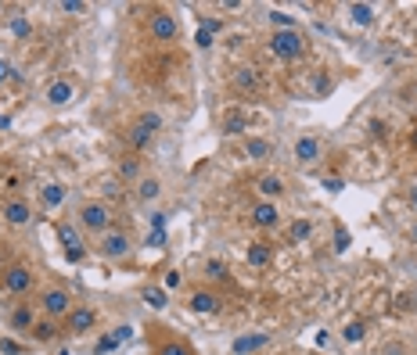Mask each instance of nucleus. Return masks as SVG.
<instances>
[{
    "label": "nucleus",
    "mask_w": 417,
    "mask_h": 355,
    "mask_svg": "<svg viewBox=\"0 0 417 355\" xmlns=\"http://www.w3.org/2000/svg\"><path fill=\"white\" fill-rule=\"evenodd\" d=\"M36 309H40V316H47V319H61V323H65V316L76 309L72 290H69V287H61V284L43 287V290H40V298H36Z\"/></svg>",
    "instance_id": "nucleus-1"
},
{
    "label": "nucleus",
    "mask_w": 417,
    "mask_h": 355,
    "mask_svg": "<svg viewBox=\"0 0 417 355\" xmlns=\"http://www.w3.org/2000/svg\"><path fill=\"white\" fill-rule=\"evenodd\" d=\"M94 251L101 258H108V262H122V258H130V251H133V233L126 230V226H111V230H105L98 237Z\"/></svg>",
    "instance_id": "nucleus-2"
},
{
    "label": "nucleus",
    "mask_w": 417,
    "mask_h": 355,
    "mask_svg": "<svg viewBox=\"0 0 417 355\" xmlns=\"http://www.w3.org/2000/svg\"><path fill=\"white\" fill-rule=\"evenodd\" d=\"M33 284H36V273H33V266H25V262H8L4 269H0V290L11 295V298L29 295Z\"/></svg>",
    "instance_id": "nucleus-3"
},
{
    "label": "nucleus",
    "mask_w": 417,
    "mask_h": 355,
    "mask_svg": "<svg viewBox=\"0 0 417 355\" xmlns=\"http://www.w3.org/2000/svg\"><path fill=\"white\" fill-rule=\"evenodd\" d=\"M266 47H270V54L281 58V61H295V58L306 54V40H302L299 29H281V32L274 29L270 32V40H266Z\"/></svg>",
    "instance_id": "nucleus-4"
},
{
    "label": "nucleus",
    "mask_w": 417,
    "mask_h": 355,
    "mask_svg": "<svg viewBox=\"0 0 417 355\" xmlns=\"http://www.w3.org/2000/svg\"><path fill=\"white\" fill-rule=\"evenodd\" d=\"M76 222L83 226L87 233H98L101 237L105 230H111V208L105 201H83V205H79Z\"/></svg>",
    "instance_id": "nucleus-5"
},
{
    "label": "nucleus",
    "mask_w": 417,
    "mask_h": 355,
    "mask_svg": "<svg viewBox=\"0 0 417 355\" xmlns=\"http://www.w3.org/2000/svg\"><path fill=\"white\" fill-rule=\"evenodd\" d=\"M98 309L94 305H76V309L65 316V334H72V337H87L90 330H98Z\"/></svg>",
    "instance_id": "nucleus-6"
},
{
    "label": "nucleus",
    "mask_w": 417,
    "mask_h": 355,
    "mask_svg": "<svg viewBox=\"0 0 417 355\" xmlns=\"http://www.w3.org/2000/svg\"><path fill=\"white\" fill-rule=\"evenodd\" d=\"M58 240H61V251H65V262H83L87 258V244L83 237H79V230L72 222H58Z\"/></svg>",
    "instance_id": "nucleus-7"
},
{
    "label": "nucleus",
    "mask_w": 417,
    "mask_h": 355,
    "mask_svg": "<svg viewBox=\"0 0 417 355\" xmlns=\"http://www.w3.org/2000/svg\"><path fill=\"white\" fill-rule=\"evenodd\" d=\"M148 32H151V40H155V43H173L176 36H180V25H176V19H173L169 11H151Z\"/></svg>",
    "instance_id": "nucleus-8"
},
{
    "label": "nucleus",
    "mask_w": 417,
    "mask_h": 355,
    "mask_svg": "<svg viewBox=\"0 0 417 355\" xmlns=\"http://www.w3.org/2000/svg\"><path fill=\"white\" fill-rule=\"evenodd\" d=\"M0 216H4L8 226H29L33 205H29L25 198H19V194H11V198H4V205H0Z\"/></svg>",
    "instance_id": "nucleus-9"
},
{
    "label": "nucleus",
    "mask_w": 417,
    "mask_h": 355,
    "mask_svg": "<svg viewBox=\"0 0 417 355\" xmlns=\"http://www.w3.org/2000/svg\"><path fill=\"white\" fill-rule=\"evenodd\" d=\"M320 158H324V140L313 137V133H302L295 140V161L299 165H313V161H320Z\"/></svg>",
    "instance_id": "nucleus-10"
},
{
    "label": "nucleus",
    "mask_w": 417,
    "mask_h": 355,
    "mask_svg": "<svg viewBox=\"0 0 417 355\" xmlns=\"http://www.w3.org/2000/svg\"><path fill=\"white\" fill-rule=\"evenodd\" d=\"M187 305H191V312H198V316H216L223 309V298L216 295V290H208V287H198Z\"/></svg>",
    "instance_id": "nucleus-11"
},
{
    "label": "nucleus",
    "mask_w": 417,
    "mask_h": 355,
    "mask_svg": "<svg viewBox=\"0 0 417 355\" xmlns=\"http://www.w3.org/2000/svg\"><path fill=\"white\" fill-rule=\"evenodd\" d=\"M61 334H65V323H61V319H47V316H40L33 323V330H29V337H33L36 345H51V341H58Z\"/></svg>",
    "instance_id": "nucleus-12"
},
{
    "label": "nucleus",
    "mask_w": 417,
    "mask_h": 355,
    "mask_svg": "<svg viewBox=\"0 0 417 355\" xmlns=\"http://www.w3.org/2000/svg\"><path fill=\"white\" fill-rule=\"evenodd\" d=\"M231 83H234V90H237V93H259L263 76H259V69H252V65H237Z\"/></svg>",
    "instance_id": "nucleus-13"
},
{
    "label": "nucleus",
    "mask_w": 417,
    "mask_h": 355,
    "mask_svg": "<svg viewBox=\"0 0 417 355\" xmlns=\"http://www.w3.org/2000/svg\"><path fill=\"white\" fill-rule=\"evenodd\" d=\"M33 323H36V309H33V305H25V301H19L8 312V327L19 330V334H29V330H33Z\"/></svg>",
    "instance_id": "nucleus-14"
},
{
    "label": "nucleus",
    "mask_w": 417,
    "mask_h": 355,
    "mask_svg": "<svg viewBox=\"0 0 417 355\" xmlns=\"http://www.w3.org/2000/svg\"><path fill=\"white\" fill-rule=\"evenodd\" d=\"M255 194H259V201H274L284 194V180L277 172H263V176H255Z\"/></svg>",
    "instance_id": "nucleus-15"
},
{
    "label": "nucleus",
    "mask_w": 417,
    "mask_h": 355,
    "mask_svg": "<svg viewBox=\"0 0 417 355\" xmlns=\"http://www.w3.org/2000/svg\"><path fill=\"white\" fill-rule=\"evenodd\" d=\"M252 222L259 226V230H274V226L281 222V212L274 201H255L252 205Z\"/></svg>",
    "instance_id": "nucleus-16"
},
{
    "label": "nucleus",
    "mask_w": 417,
    "mask_h": 355,
    "mask_svg": "<svg viewBox=\"0 0 417 355\" xmlns=\"http://www.w3.org/2000/svg\"><path fill=\"white\" fill-rule=\"evenodd\" d=\"M43 97H47V104H51V108H65L72 97H76V87L69 83V79H54V83L47 87Z\"/></svg>",
    "instance_id": "nucleus-17"
},
{
    "label": "nucleus",
    "mask_w": 417,
    "mask_h": 355,
    "mask_svg": "<svg viewBox=\"0 0 417 355\" xmlns=\"http://www.w3.org/2000/svg\"><path fill=\"white\" fill-rule=\"evenodd\" d=\"M266 345H270V334H266V330H259V334H242V337L231 345V352H234V355H252V352H259V348H266Z\"/></svg>",
    "instance_id": "nucleus-18"
},
{
    "label": "nucleus",
    "mask_w": 417,
    "mask_h": 355,
    "mask_svg": "<svg viewBox=\"0 0 417 355\" xmlns=\"http://www.w3.org/2000/svg\"><path fill=\"white\" fill-rule=\"evenodd\" d=\"M270 258H274V248H270L266 240H252V244L245 248V262H248L252 269H266Z\"/></svg>",
    "instance_id": "nucleus-19"
},
{
    "label": "nucleus",
    "mask_w": 417,
    "mask_h": 355,
    "mask_svg": "<svg viewBox=\"0 0 417 355\" xmlns=\"http://www.w3.org/2000/svg\"><path fill=\"white\" fill-rule=\"evenodd\" d=\"M345 19H349L352 25H360V29L374 25V4H363V0H356V4L345 8Z\"/></svg>",
    "instance_id": "nucleus-20"
},
{
    "label": "nucleus",
    "mask_w": 417,
    "mask_h": 355,
    "mask_svg": "<svg viewBox=\"0 0 417 355\" xmlns=\"http://www.w3.org/2000/svg\"><path fill=\"white\" fill-rule=\"evenodd\" d=\"M245 158H252V161L274 158V144H270L266 137H248V140H245Z\"/></svg>",
    "instance_id": "nucleus-21"
},
{
    "label": "nucleus",
    "mask_w": 417,
    "mask_h": 355,
    "mask_svg": "<svg viewBox=\"0 0 417 355\" xmlns=\"http://www.w3.org/2000/svg\"><path fill=\"white\" fill-rule=\"evenodd\" d=\"M137 198L140 201H158L162 198V180H158V176H140L137 180Z\"/></svg>",
    "instance_id": "nucleus-22"
},
{
    "label": "nucleus",
    "mask_w": 417,
    "mask_h": 355,
    "mask_svg": "<svg viewBox=\"0 0 417 355\" xmlns=\"http://www.w3.org/2000/svg\"><path fill=\"white\" fill-rule=\"evenodd\" d=\"M40 201H43V208H61L65 205V187L61 183H43L40 187Z\"/></svg>",
    "instance_id": "nucleus-23"
},
{
    "label": "nucleus",
    "mask_w": 417,
    "mask_h": 355,
    "mask_svg": "<svg viewBox=\"0 0 417 355\" xmlns=\"http://www.w3.org/2000/svg\"><path fill=\"white\" fill-rule=\"evenodd\" d=\"M151 140H155V133H148V129H144V126H137V122H133L130 129H126V144H130L133 151H144Z\"/></svg>",
    "instance_id": "nucleus-24"
},
{
    "label": "nucleus",
    "mask_w": 417,
    "mask_h": 355,
    "mask_svg": "<svg viewBox=\"0 0 417 355\" xmlns=\"http://www.w3.org/2000/svg\"><path fill=\"white\" fill-rule=\"evenodd\" d=\"M119 180H126V183H137L140 180V158L137 154H126L122 161H119Z\"/></svg>",
    "instance_id": "nucleus-25"
},
{
    "label": "nucleus",
    "mask_w": 417,
    "mask_h": 355,
    "mask_svg": "<svg viewBox=\"0 0 417 355\" xmlns=\"http://www.w3.org/2000/svg\"><path fill=\"white\" fill-rule=\"evenodd\" d=\"M288 237H292L295 240V244H306V240L313 237V222L306 219V216H299L292 226H288Z\"/></svg>",
    "instance_id": "nucleus-26"
},
{
    "label": "nucleus",
    "mask_w": 417,
    "mask_h": 355,
    "mask_svg": "<svg viewBox=\"0 0 417 355\" xmlns=\"http://www.w3.org/2000/svg\"><path fill=\"white\" fill-rule=\"evenodd\" d=\"M363 337H367V323L363 319H349L345 327H342V341L345 345H360Z\"/></svg>",
    "instance_id": "nucleus-27"
},
{
    "label": "nucleus",
    "mask_w": 417,
    "mask_h": 355,
    "mask_svg": "<svg viewBox=\"0 0 417 355\" xmlns=\"http://www.w3.org/2000/svg\"><path fill=\"white\" fill-rule=\"evenodd\" d=\"M242 129H245V115H242L237 108H231L227 115H223V133L234 137V133H242Z\"/></svg>",
    "instance_id": "nucleus-28"
},
{
    "label": "nucleus",
    "mask_w": 417,
    "mask_h": 355,
    "mask_svg": "<svg viewBox=\"0 0 417 355\" xmlns=\"http://www.w3.org/2000/svg\"><path fill=\"white\" fill-rule=\"evenodd\" d=\"M144 301H148L155 312H162L166 305H169V298H166V290H162V287H144Z\"/></svg>",
    "instance_id": "nucleus-29"
},
{
    "label": "nucleus",
    "mask_w": 417,
    "mask_h": 355,
    "mask_svg": "<svg viewBox=\"0 0 417 355\" xmlns=\"http://www.w3.org/2000/svg\"><path fill=\"white\" fill-rule=\"evenodd\" d=\"M8 32H11V36H19V40H25L29 32H33V25H29L22 14H11V19H8Z\"/></svg>",
    "instance_id": "nucleus-30"
},
{
    "label": "nucleus",
    "mask_w": 417,
    "mask_h": 355,
    "mask_svg": "<svg viewBox=\"0 0 417 355\" xmlns=\"http://www.w3.org/2000/svg\"><path fill=\"white\" fill-rule=\"evenodd\" d=\"M155 355H195V352H191L184 341H176V337H169V341H162V345H158V352Z\"/></svg>",
    "instance_id": "nucleus-31"
},
{
    "label": "nucleus",
    "mask_w": 417,
    "mask_h": 355,
    "mask_svg": "<svg viewBox=\"0 0 417 355\" xmlns=\"http://www.w3.org/2000/svg\"><path fill=\"white\" fill-rule=\"evenodd\" d=\"M205 273H208V280H216V284H223V280L231 277V273H227V266H223L220 258H208V262H205Z\"/></svg>",
    "instance_id": "nucleus-32"
},
{
    "label": "nucleus",
    "mask_w": 417,
    "mask_h": 355,
    "mask_svg": "<svg viewBox=\"0 0 417 355\" xmlns=\"http://www.w3.org/2000/svg\"><path fill=\"white\" fill-rule=\"evenodd\" d=\"M137 126H144L148 133H158L162 129V115L158 111H144V115H137Z\"/></svg>",
    "instance_id": "nucleus-33"
},
{
    "label": "nucleus",
    "mask_w": 417,
    "mask_h": 355,
    "mask_svg": "<svg viewBox=\"0 0 417 355\" xmlns=\"http://www.w3.org/2000/svg\"><path fill=\"white\" fill-rule=\"evenodd\" d=\"M266 19L277 25V32H281V29H295V19H292V14H284V11H277V8L266 11Z\"/></svg>",
    "instance_id": "nucleus-34"
},
{
    "label": "nucleus",
    "mask_w": 417,
    "mask_h": 355,
    "mask_svg": "<svg viewBox=\"0 0 417 355\" xmlns=\"http://www.w3.org/2000/svg\"><path fill=\"white\" fill-rule=\"evenodd\" d=\"M119 345H116V337L111 334H105V337H98V345H94V355H108V352H116Z\"/></svg>",
    "instance_id": "nucleus-35"
},
{
    "label": "nucleus",
    "mask_w": 417,
    "mask_h": 355,
    "mask_svg": "<svg viewBox=\"0 0 417 355\" xmlns=\"http://www.w3.org/2000/svg\"><path fill=\"white\" fill-rule=\"evenodd\" d=\"M144 244H148V248H166V230H148Z\"/></svg>",
    "instance_id": "nucleus-36"
},
{
    "label": "nucleus",
    "mask_w": 417,
    "mask_h": 355,
    "mask_svg": "<svg viewBox=\"0 0 417 355\" xmlns=\"http://www.w3.org/2000/svg\"><path fill=\"white\" fill-rule=\"evenodd\" d=\"M0 352L4 355H25V348L19 341H11V337H0Z\"/></svg>",
    "instance_id": "nucleus-37"
},
{
    "label": "nucleus",
    "mask_w": 417,
    "mask_h": 355,
    "mask_svg": "<svg viewBox=\"0 0 417 355\" xmlns=\"http://www.w3.org/2000/svg\"><path fill=\"white\" fill-rule=\"evenodd\" d=\"M58 8L65 11V14H83V11H87V4H83V0H61Z\"/></svg>",
    "instance_id": "nucleus-38"
},
{
    "label": "nucleus",
    "mask_w": 417,
    "mask_h": 355,
    "mask_svg": "<svg viewBox=\"0 0 417 355\" xmlns=\"http://www.w3.org/2000/svg\"><path fill=\"white\" fill-rule=\"evenodd\" d=\"M111 337H116V345H126V341L133 337V327H130V323H122V327L111 330Z\"/></svg>",
    "instance_id": "nucleus-39"
},
{
    "label": "nucleus",
    "mask_w": 417,
    "mask_h": 355,
    "mask_svg": "<svg viewBox=\"0 0 417 355\" xmlns=\"http://www.w3.org/2000/svg\"><path fill=\"white\" fill-rule=\"evenodd\" d=\"M345 248H349V230L339 226V230H334V251H345Z\"/></svg>",
    "instance_id": "nucleus-40"
},
{
    "label": "nucleus",
    "mask_w": 417,
    "mask_h": 355,
    "mask_svg": "<svg viewBox=\"0 0 417 355\" xmlns=\"http://www.w3.org/2000/svg\"><path fill=\"white\" fill-rule=\"evenodd\" d=\"M195 43L202 47V51H205V47H213V32H208V29H202V25H198V32H195Z\"/></svg>",
    "instance_id": "nucleus-41"
},
{
    "label": "nucleus",
    "mask_w": 417,
    "mask_h": 355,
    "mask_svg": "<svg viewBox=\"0 0 417 355\" xmlns=\"http://www.w3.org/2000/svg\"><path fill=\"white\" fill-rule=\"evenodd\" d=\"M313 90H317V93H328V90H331V79H328V76H317V79H313Z\"/></svg>",
    "instance_id": "nucleus-42"
},
{
    "label": "nucleus",
    "mask_w": 417,
    "mask_h": 355,
    "mask_svg": "<svg viewBox=\"0 0 417 355\" xmlns=\"http://www.w3.org/2000/svg\"><path fill=\"white\" fill-rule=\"evenodd\" d=\"M4 79H14V69H11V61L0 58V83H4Z\"/></svg>",
    "instance_id": "nucleus-43"
},
{
    "label": "nucleus",
    "mask_w": 417,
    "mask_h": 355,
    "mask_svg": "<svg viewBox=\"0 0 417 355\" xmlns=\"http://www.w3.org/2000/svg\"><path fill=\"white\" fill-rule=\"evenodd\" d=\"M151 230H166V212H151Z\"/></svg>",
    "instance_id": "nucleus-44"
},
{
    "label": "nucleus",
    "mask_w": 417,
    "mask_h": 355,
    "mask_svg": "<svg viewBox=\"0 0 417 355\" xmlns=\"http://www.w3.org/2000/svg\"><path fill=\"white\" fill-rule=\"evenodd\" d=\"M324 187H328V190H342L345 183H342V176H328V180H324Z\"/></svg>",
    "instance_id": "nucleus-45"
},
{
    "label": "nucleus",
    "mask_w": 417,
    "mask_h": 355,
    "mask_svg": "<svg viewBox=\"0 0 417 355\" xmlns=\"http://www.w3.org/2000/svg\"><path fill=\"white\" fill-rule=\"evenodd\" d=\"M166 287H169V290H173V287H180V273H176V269L166 273Z\"/></svg>",
    "instance_id": "nucleus-46"
},
{
    "label": "nucleus",
    "mask_w": 417,
    "mask_h": 355,
    "mask_svg": "<svg viewBox=\"0 0 417 355\" xmlns=\"http://www.w3.org/2000/svg\"><path fill=\"white\" fill-rule=\"evenodd\" d=\"M0 129H11V115H0Z\"/></svg>",
    "instance_id": "nucleus-47"
},
{
    "label": "nucleus",
    "mask_w": 417,
    "mask_h": 355,
    "mask_svg": "<svg viewBox=\"0 0 417 355\" xmlns=\"http://www.w3.org/2000/svg\"><path fill=\"white\" fill-rule=\"evenodd\" d=\"M410 208H414V212H417V187L410 190Z\"/></svg>",
    "instance_id": "nucleus-48"
},
{
    "label": "nucleus",
    "mask_w": 417,
    "mask_h": 355,
    "mask_svg": "<svg viewBox=\"0 0 417 355\" xmlns=\"http://www.w3.org/2000/svg\"><path fill=\"white\" fill-rule=\"evenodd\" d=\"M410 244H417V222L410 226Z\"/></svg>",
    "instance_id": "nucleus-49"
},
{
    "label": "nucleus",
    "mask_w": 417,
    "mask_h": 355,
    "mask_svg": "<svg viewBox=\"0 0 417 355\" xmlns=\"http://www.w3.org/2000/svg\"><path fill=\"white\" fill-rule=\"evenodd\" d=\"M58 355H72V352H69V348H58Z\"/></svg>",
    "instance_id": "nucleus-50"
},
{
    "label": "nucleus",
    "mask_w": 417,
    "mask_h": 355,
    "mask_svg": "<svg viewBox=\"0 0 417 355\" xmlns=\"http://www.w3.org/2000/svg\"><path fill=\"white\" fill-rule=\"evenodd\" d=\"M410 144H414V148H417V129H414V137H410Z\"/></svg>",
    "instance_id": "nucleus-51"
},
{
    "label": "nucleus",
    "mask_w": 417,
    "mask_h": 355,
    "mask_svg": "<svg viewBox=\"0 0 417 355\" xmlns=\"http://www.w3.org/2000/svg\"><path fill=\"white\" fill-rule=\"evenodd\" d=\"M414 43H417V25H414Z\"/></svg>",
    "instance_id": "nucleus-52"
}]
</instances>
